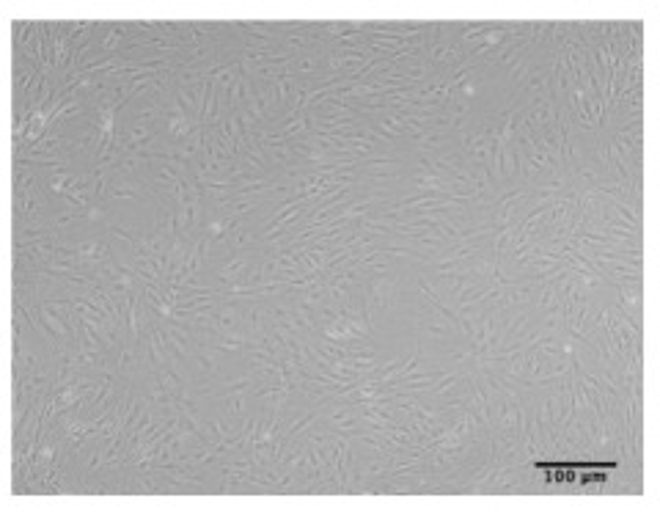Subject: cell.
<instances>
[{
	"instance_id": "cell-1",
	"label": "cell",
	"mask_w": 660,
	"mask_h": 512,
	"mask_svg": "<svg viewBox=\"0 0 660 512\" xmlns=\"http://www.w3.org/2000/svg\"><path fill=\"white\" fill-rule=\"evenodd\" d=\"M396 292H399V284H396L394 273H388V276H374V279L363 281L361 303L372 323H377V317H380L385 309H391Z\"/></svg>"
}]
</instances>
